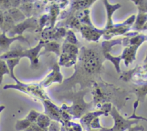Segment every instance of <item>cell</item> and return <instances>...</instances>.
I'll use <instances>...</instances> for the list:
<instances>
[{
	"label": "cell",
	"mask_w": 147,
	"mask_h": 131,
	"mask_svg": "<svg viewBox=\"0 0 147 131\" xmlns=\"http://www.w3.org/2000/svg\"><path fill=\"white\" fill-rule=\"evenodd\" d=\"M105 58L100 46L88 48L83 46L80 49L78 59L74 67V73L69 79L63 81L62 86H59L57 91H68L69 87L77 84H80L81 89L92 87L94 81L100 79Z\"/></svg>",
	"instance_id": "1"
},
{
	"label": "cell",
	"mask_w": 147,
	"mask_h": 131,
	"mask_svg": "<svg viewBox=\"0 0 147 131\" xmlns=\"http://www.w3.org/2000/svg\"><path fill=\"white\" fill-rule=\"evenodd\" d=\"M20 60V58H12L6 60L7 65L9 73H10L9 76L11 77V78L15 80L16 84H6V85L4 86V89L7 90L12 89L18 90V91H20L25 94H28V96H30L31 98H32L35 101L39 99L41 102L44 99H50L49 97L45 91L44 89L40 85L39 83L38 84H36V83L25 84V83L21 82L20 80L17 79L15 72H14V70H15V68L17 65L19 64Z\"/></svg>",
	"instance_id": "2"
},
{
	"label": "cell",
	"mask_w": 147,
	"mask_h": 131,
	"mask_svg": "<svg viewBox=\"0 0 147 131\" xmlns=\"http://www.w3.org/2000/svg\"><path fill=\"white\" fill-rule=\"evenodd\" d=\"M87 91V89H81L77 92L72 90L65 91L63 98L71 100L72 105L68 107L66 104H63L61 109L67 112L72 117V119L81 118L83 115L94 108L93 102L87 103L84 101V97Z\"/></svg>",
	"instance_id": "3"
},
{
	"label": "cell",
	"mask_w": 147,
	"mask_h": 131,
	"mask_svg": "<svg viewBox=\"0 0 147 131\" xmlns=\"http://www.w3.org/2000/svg\"><path fill=\"white\" fill-rule=\"evenodd\" d=\"M125 91L115 87L113 84L104 83L103 81H94L92 85V94L93 96V103L95 107L98 106L99 109L102 105L107 102L111 103V99L114 96L123 95Z\"/></svg>",
	"instance_id": "4"
},
{
	"label": "cell",
	"mask_w": 147,
	"mask_h": 131,
	"mask_svg": "<svg viewBox=\"0 0 147 131\" xmlns=\"http://www.w3.org/2000/svg\"><path fill=\"white\" fill-rule=\"evenodd\" d=\"M44 40L40 39L38 43L34 48L30 49H24L21 47L9 50L0 56V60H7L12 58H28L30 61L31 69H37L39 67V54L43 48Z\"/></svg>",
	"instance_id": "5"
},
{
	"label": "cell",
	"mask_w": 147,
	"mask_h": 131,
	"mask_svg": "<svg viewBox=\"0 0 147 131\" xmlns=\"http://www.w3.org/2000/svg\"><path fill=\"white\" fill-rule=\"evenodd\" d=\"M146 40V36L138 33L132 37L123 38V46H125L121 57L124 60V63L128 67L136 60V55L139 46Z\"/></svg>",
	"instance_id": "6"
},
{
	"label": "cell",
	"mask_w": 147,
	"mask_h": 131,
	"mask_svg": "<svg viewBox=\"0 0 147 131\" xmlns=\"http://www.w3.org/2000/svg\"><path fill=\"white\" fill-rule=\"evenodd\" d=\"M78 47L63 41L61 45V52L59 56V65L60 67H71L75 66L79 56Z\"/></svg>",
	"instance_id": "7"
},
{
	"label": "cell",
	"mask_w": 147,
	"mask_h": 131,
	"mask_svg": "<svg viewBox=\"0 0 147 131\" xmlns=\"http://www.w3.org/2000/svg\"><path fill=\"white\" fill-rule=\"evenodd\" d=\"M112 118H113L114 125L112 128H106L102 127L99 131H125L128 130L130 128L132 127V125H137L139 122L138 120H129L128 118H124L121 114L119 113V111L117 110L115 106L112 107L111 111L110 114Z\"/></svg>",
	"instance_id": "8"
},
{
	"label": "cell",
	"mask_w": 147,
	"mask_h": 131,
	"mask_svg": "<svg viewBox=\"0 0 147 131\" xmlns=\"http://www.w3.org/2000/svg\"><path fill=\"white\" fill-rule=\"evenodd\" d=\"M136 19V15H133L130 16L125 21L122 23L114 24L113 26L109 30H105L103 38L107 40H110L113 37L118 36H125L126 33L131 31V28L134 25Z\"/></svg>",
	"instance_id": "9"
},
{
	"label": "cell",
	"mask_w": 147,
	"mask_h": 131,
	"mask_svg": "<svg viewBox=\"0 0 147 131\" xmlns=\"http://www.w3.org/2000/svg\"><path fill=\"white\" fill-rule=\"evenodd\" d=\"M112 103L107 102L102 105L101 107L99 110L95 111H90L87 112L85 115H83L80 118V125L82 127L83 130L85 131H97V130H92L90 128V124L92 121L95 118H99L100 116L104 115V116H108L110 112L112 109Z\"/></svg>",
	"instance_id": "10"
},
{
	"label": "cell",
	"mask_w": 147,
	"mask_h": 131,
	"mask_svg": "<svg viewBox=\"0 0 147 131\" xmlns=\"http://www.w3.org/2000/svg\"><path fill=\"white\" fill-rule=\"evenodd\" d=\"M95 0H86V1H71L70 6L69 8H66L62 12H61L59 15V21H62V19H65L69 16L74 15L76 12L83 9H90V7L95 2Z\"/></svg>",
	"instance_id": "11"
},
{
	"label": "cell",
	"mask_w": 147,
	"mask_h": 131,
	"mask_svg": "<svg viewBox=\"0 0 147 131\" xmlns=\"http://www.w3.org/2000/svg\"><path fill=\"white\" fill-rule=\"evenodd\" d=\"M30 28H32V29L35 30V31L38 30V18H26L22 22L15 25L9 32L7 33V35L9 38H13L18 36H22V33H23L24 31L26 30L27 29H30Z\"/></svg>",
	"instance_id": "12"
},
{
	"label": "cell",
	"mask_w": 147,
	"mask_h": 131,
	"mask_svg": "<svg viewBox=\"0 0 147 131\" xmlns=\"http://www.w3.org/2000/svg\"><path fill=\"white\" fill-rule=\"evenodd\" d=\"M69 4V1H63L61 3H56L52 2L50 3L49 7H46L48 10V15L49 17V21L46 28H52L56 26V22L59 18V16L61 14V9H66V7Z\"/></svg>",
	"instance_id": "13"
},
{
	"label": "cell",
	"mask_w": 147,
	"mask_h": 131,
	"mask_svg": "<svg viewBox=\"0 0 147 131\" xmlns=\"http://www.w3.org/2000/svg\"><path fill=\"white\" fill-rule=\"evenodd\" d=\"M67 29L64 27L55 26V28H46L43 29L40 33L41 40H54L59 41L66 37Z\"/></svg>",
	"instance_id": "14"
},
{
	"label": "cell",
	"mask_w": 147,
	"mask_h": 131,
	"mask_svg": "<svg viewBox=\"0 0 147 131\" xmlns=\"http://www.w3.org/2000/svg\"><path fill=\"white\" fill-rule=\"evenodd\" d=\"M63 78V77L61 73V69L59 63H55L52 67L51 71L39 84L44 89L46 87H49L53 83L61 84Z\"/></svg>",
	"instance_id": "15"
},
{
	"label": "cell",
	"mask_w": 147,
	"mask_h": 131,
	"mask_svg": "<svg viewBox=\"0 0 147 131\" xmlns=\"http://www.w3.org/2000/svg\"><path fill=\"white\" fill-rule=\"evenodd\" d=\"M80 31L82 38L87 41L92 43H97L105 33L104 29H98L95 26L90 27L84 25H82Z\"/></svg>",
	"instance_id": "16"
},
{
	"label": "cell",
	"mask_w": 147,
	"mask_h": 131,
	"mask_svg": "<svg viewBox=\"0 0 147 131\" xmlns=\"http://www.w3.org/2000/svg\"><path fill=\"white\" fill-rule=\"evenodd\" d=\"M44 107V114L50 118L51 120L56 121L62 125L61 119V110L60 107L56 106L51 99H44L41 101Z\"/></svg>",
	"instance_id": "17"
},
{
	"label": "cell",
	"mask_w": 147,
	"mask_h": 131,
	"mask_svg": "<svg viewBox=\"0 0 147 131\" xmlns=\"http://www.w3.org/2000/svg\"><path fill=\"white\" fill-rule=\"evenodd\" d=\"M19 40L20 42H26L29 43V41L24 37L23 36H15L13 38L8 37L6 32H2L0 34V48L5 52L9 50V48L12 43H13L15 41Z\"/></svg>",
	"instance_id": "18"
},
{
	"label": "cell",
	"mask_w": 147,
	"mask_h": 131,
	"mask_svg": "<svg viewBox=\"0 0 147 131\" xmlns=\"http://www.w3.org/2000/svg\"><path fill=\"white\" fill-rule=\"evenodd\" d=\"M105 7L106 12H107V23L105 27L104 28L105 30H109L114 25L113 22V14L121 7V5L119 3H116L115 5H111L107 0L102 1Z\"/></svg>",
	"instance_id": "19"
},
{
	"label": "cell",
	"mask_w": 147,
	"mask_h": 131,
	"mask_svg": "<svg viewBox=\"0 0 147 131\" xmlns=\"http://www.w3.org/2000/svg\"><path fill=\"white\" fill-rule=\"evenodd\" d=\"M43 50L39 54V56H43L48 52H53L57 56H60L61 52V45L54 40H44Z\"/></svg>",
	"instance_id": "20"
},
{
	"label": "cell",
	"mask_w": 147,
	"mask_h": 131,
	"mask_svg": "<svg viewBox=\"0 0 147 131\" xmlns=\"http://www.w3.org/2000/svg\"><path fill=\"white\" fill-rule=\"evenodd\" d=\"M75 17L78 19L81 25H87L90 27H94V25L92 23L91 18H90V9H86L83 10L79 11L76 12L74 15Z\"/></svg>",
	"instance_id": "21"
},
{
	"label": "cell",
	"mask_w": 147,
	"mask_h": 131,
	"mask_svg": "<svg viewBox=\"0 0 147 131\" xmlns=\"http://www.w3.org/2000/svg\"><path fill=\"white\" fill-rule=\"evenodd\" d=\"M34 3L35 1H22L20 6L18 8L26 18L34 17Z\"/></svg>",
	"instance_id": "22"
},
{
	"label": "cell",
	"mask_w": 147,
	"mask_h": 131,
	"mask_svg": "<svg viewBox=\"0 0 147 131\" xmlns=\"http://www.w3.org/2000/svg\"><path fill=\"white\" fill-rule=\"evenodd\" d=\"M147 22V14L144 12H138L137 16H136L135 22L131 28V31L138 32L139 31H142V28L144 25Z\"/></svg>",
	"instance_id": "23"
},
{
	"label": "cell",
	"mask_w": 147,
	"mask_h": 131,
	"mask_svg": "<svg viewBox=\"0 0 147 131\" xmlns=\"http://www.w3.org/2000/svg\"><path fill=\"white\" fill-rule=\"evenodd\" d=\"M22 1H16V0H0V10L5 12L12 8H19Z\"/></svg>",
	"instance_id": "24"
},
{
	"label": "cell",
	"mask_w": 147,
	"mask_h": 131,
	"mask_svg": "<svg viewBox=\"0 0 147 131\" xmlns=\"http://www.w3.org/2000/svg\"><path fill=\"white\" fill-rule=\"evenodd\" d=\"M133 92L136 95V101L139 102H144L146 96L147 95V84H142V85L138 86L136 87L133 88Z\"/></svg>",
	"instance_id": "25"
},
{
	"label": "cell",
	"mask_w": 147,
	"mask_h": 131,
	"mask_svg": "<svg viewBox=\"0 0 147 131\" xmlns=\"http://www.w3.org/2000/svg\"><path fill=\"white\" fill-rule=\"evenodd\" d=\"M7 12L10 15V16L14 19L16 25L20 23V22H22V21L26 19V17L24 15V14L18 8H12V9L7 10Z\"/></svg>",
	"instance_id": "26"
},
{
	"label": "cell",
	"mask_w": 147,
	"mask_h": 131,
	"mask_svg": "<svg viewBox=\"0 0 147 131\" xmlns=\"http://www.w3.org/2000/svg\"><path fill=\"white\" fill-rule=\"evenodd\" d=\"M51 122V120L50 119V118L48 115H46L44 113H40L38 119H37L35 123L40 128H44V129H49Z\"/></svg>",
	"instance_id": "27"
},
{
	"label": "cell",
	"mask_w": 147,
	"mask_h": 131,
	"mask_svg": "<svg viewBox=\"0 0 147 131\" xmlns=\"http://www.w3.org/2000/svg\"><path fill=\"white\" fill-rule=\"evenodd\" d=\"M31 124H32V122L26 118L22 120H19L17 121L16 124H15V129L18 131L25 130L27 128L30 126Z\"/></svg>",
	"instance_id": "28"
},
{
	"label": "cell",
	"mask_w": 147,
	"mask_h": 131,
	"mask_svg": "<svg viewBox=\"0 0 147 131\" xmlns=\"http://www.w3.org/2000/svg\"><path fill=\"white\" fill-rule=\"evenodd\" d=\"M64 42H66L68 43H70L72 45H76L77 46L78 44V40L75 36V33L74 32L71 30H68L66 32V36L65 37Z\"/></svg>",
	"instance_id": "29"
},
{
	"label": "cell",
	"mask_w": 147,
	"mask_h": 131,
	"mask_svg": "<svg viewBox=\"0 0 147 131\" xmlns=\"http://www.w3.org/2000/svg\"><path fill=\"white\" fill-rule=\"evenodd\" d=\"M5 74H8V75L10 74L9 68H8L5 60H0V84H2V81H3V77Z\"/></svg>",
	"instance_id": "30"
},
{
	"label": "cell",
	"mask_w": 147,
	"mask_h": 131,
	"mask_svg": "<svg viewBox=\"0 0 147 131\" xmlns=\"http://www.w3.org/2000/svg\"><path fill=\"white\" fill-rule=\"evenodd\" d=\"M138 7V12H144L147 14V1H142V0H134L133 1Z\"/></svg>",
	"instance_id": "31"
},
{
	"label": "cell",
	"mask_w": 147,
	"mask_h": 131,
	"mask_svg": "<svg viewBox=\"0 0 147 131\" xmlns=\"http://www.w3.org/2000/svg\"><path fill=\"white\" fill-rule=\"evenodd\" d=\"M138 103H139V102H138V101H136V102H134V112H133V115H131V116L128 117V119H129V120H143L147 121V118H144V117H142V116H138V115H136V110L137 107H138Z\"/></svg>",
	"instance_id": "32"
},
{
	"label": "cell",
	"mask_w": 147,
	"mask_h": 131,
	"mask_svg": "<svg viewBox=\"0 0 147 131\" xmlns=\"http://www.w3.org/2000/svg\"><path fill=\"white\" fill-rule=\"evenodd\" d=\"M40 112H37L35 110H31L30 112L28 115V116L26 117V118H28L32 123H34V122H36L37 119H38V116L40 115Z\"/></svg>",
	"instance_id": "33"
},
{
	"label": "cell",
	"mask_w": 147,
	"mask_h": 131,
	"mask_svg": "<svg viewBox=\"0 0 147 131\" xmlns=\"http://www.w3.org/2000/svg\"><path fill=\"white\" fill-rule=\"evenodd\" d=\"M61 124L56 121L51 120L50 126L49 127V131H61Z\"/></svg>",
	"instance_id": "34"
},
{
	"label": "cell",
	"mask_w": 147,
	"mask_h": 131,
	"mask_svg": "<svg viewBox=\"0 0 147 131\" xmlns=\"http://www.w3.org/2000/svg\"><path fill=\"white\" fill-rule=\"evenodd\" d=\"M90 128H91L92 130H100L102 126L101 125L100 122V118H97L93 120L92 121L91 124H90Z\"/></svg>",
	"instance_id": "35"
},
{
	"label": "cell",
	"mask_w": 147,
	"mask_h": 131,
	"mask_svg": "<svg viewBox=\"0 0 147 131\" xmlns=\"http://www.w3.org/2000/svg\"><path fill=\"white\" fill-rule=\"evenodd\" d=\"M25 131H49V129H44V128H40L35 122H34V123L31 124L30 126L27 128Z\"/></svg>",
	"instance_id": "36"
},
{
	"label": "cell",
	"mask_w": 147,
	"mask_h": 131,
	"mask_svg": "<svg viewBox=\"0 0 147 131\" xmlns=\"http://www.w3.org/2000/svg\"><path fill=\"white\" fill-rule=\"evenodd\" d=\"M144 128L142 125H136L134 127H131L128 130V131H144Z\"/></svg>",
	"instance_id": "37"
},
{
	"label": "cell",
	"mask_w": 147,
	"mask_h": 131,
	"mask_svg": "<svg viewBox=\"0 0 147 131\" xmlns=\"http://www.w3.org/2000/svg\"><path fill=\"white\" fill-rule=\"evenodd\" d=\"M4 22V12L0 10V29H2Z\"/></svg>",
	"instance_id": "38"
},
{
	"label": "cell",
	"mask_w": 147,
	"mask_h": 131,
	"mask_svg": "<svg viewBox=\"0 0 147 131\" xmlns=\"http://www.w3.org/2000/svg\"><path fill=\"white\" fill-rule=\"evenodd\" d=\"M144 30H147V22H146V24L144 25V28H142V31H144Z\"/></svg>",
	"instance_id": "39"
},
{
	"label": "cell",
	"mask_w": 147,
	"mask_h": 131,
	"mask_svg": "<svg viewBox=\"0 0 147 131\" xmlns=\"http://www.w3.org/2000/svg\"><path fill=\"white\" fill-rule=\"evenodd\" d=\"M146 40H147V36H146ZM144 63H146L147 64V53H146V56L145 59H144Z\"/></svg>",
	"instance_id": "40"
}]
</instances>
